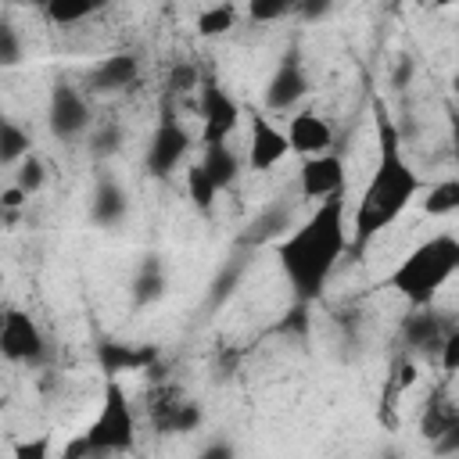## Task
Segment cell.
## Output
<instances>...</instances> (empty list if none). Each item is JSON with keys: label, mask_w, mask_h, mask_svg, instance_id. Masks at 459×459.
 Returning <instances> with one entry per match:
<instances>
[{"label": "cell", "mask_w": 459, "mask_h": 459, "mask_svg": "<svg viewBox=\"0 0 459 459\" xmlns=\"http://www.w3.org/2000/svg\"><path fill=\"white\" fill-rule=\"evenodd\" d=\"M402 129L377 104V165L351 212V247H366L380 230H387L423 190L420 172L405 158Z\"/></svg>", "instance_id": "6da1fadb"}, {"label": "cell", "mask_w": 459, "mask_h": 459, "mask_svg": "<svg viewBox=\"0 0 459 459\" xmlns=\"http://www.w3.org/2000/svg\"><path fill=\"white\" fill-rule=\"evenodd\" d=\"M348 247H351V222L344 219V197H330L316 204L276 244V258L294 298L305 305L319 298Z\"/></svg>", "instance_id": "7a4b0ae2"}, {"label": "cell", "mask_w": 459, "mask_h": 459, "mask_svg": "<svg viewBox=\"0 0 459 459\" xmlns=\"http://www.w3.org/2000/svg\"><path fill=\"white\" fill-rule=\"evenodd\" d=\"M455 273H459V237L434 233V237L420 240L394 265L387 287H394L412 308H427Z\"/></svg>", "instance_id": "3957f363"}, {"label": "cell", "mask_w": 459, "mask_h": 459, "mask_svg": "<svg viewBox=\"0 0 459 459\" xmlns=\"http://www.w3.org/2000/svg\"><path fill=\"white\" fill-rule=\"evenodd\" d=\"M136 445V412L115 377L104 384V398L97 416L86 423L82 434H75L61 459H108V455H126Z\"/></svg>", "instance_id": "277c9868"}, {"label": "cell", "mask_w": 459, "mask_h": 459, "mask_svg": "<svg viewBox=\"0 0 459 459\" xmlns=\"http://www.w3.org/2000/svg\"><path fill=\"white\" fill-rule=\"evenodd\" d=\"M197 115H201V147L230 143V136L240 126V104L215 79L201 82V90H197Z\"/></svg>", "instance_id": "5b68a950"}, {"label": "cell", "mask_w": 459, "mask_h": 459, "mask_svg": "<svg viewBox=\"0 0 459 459\" xmlns=\"http://www.w3.org/2000/svg\"><path fill=\"white\" fill-rule=\"evenodd\" d=\"M47 122H50V133L57 140H75V136L90 133L93 129V111H90L86 93L79 86H72V82H57L50 90Z\"/></svg>", "instance_id": "8992f818"}, {"label": "cell", "mask_w": 459, "mask_h": 459, "mask_svg": "<svg viewBox=\"0 0 459 459\" xmlns=\"http://www.w3.org/2000/svg\"><path fill=\"white\" fill-rule=\"evenodd\" d=\"M348 176H344V161L341 154H319V158H305L298 169V194L301 201H308L312 208L330 201V197H344Z\"/></svg>", "instance_id": "52a82bcc"}, {"label": "cell", "mask_w": 459, "mask_h": 459, "mask_svg": "<svg viewBox=\"0 0 459 459\" xmlns=\"http://www.w3.org/2000/svg\"><path fill=\"white\" fill-rule=\"evenodd\" d=\"M305 93H308V75H305L301 54H298V50H287V54L276 61L273 75H269L265 108H269V111H280V115L287 118V111H290V115L298 111V104L305 100Z\"/></svg>", "instance_id": "ba28073f"}, {"label": "cell", "mask_w": 459, "mask_h": 459, "mask_svg": "<svg viewBox=\"0 0 459 459\" xmlns=\"http://www.w3.org/2000/svg\"><path fill=\"white\" fill-rule=\"evenodd\" d=\"M287 154H290L287 129H280L269 115L251 111V126H247V154H244L247 169H251V172H269V169H276Z\"/></svg>", "instance_id": "9c48e42d"}, {"label": "cell", "mask_w": 459, "mask_h": 459, "mask_svg": "<svg viewBox=\"0 0 459 459\" xmlns=\"http://www.w3.org/2000/svg\"><path fill=\"white\" fill-rule=\"evenodd\" d=\"M186 151H190V133L172 115H165L158 122V129L151 133V143H147V154H143L147 172L151 176H172L183 165Z\"/></svg>", "instance_id": "30bf717a"}, {"label": "cell", "mask_w": 459, "mask_h": 459, "mask_svg": "<svg viewBox=\"0 0 459 459\" xmlns=\"http://www.w3.org/2000/svg\"><path fill=\"white\" fill-rule=\"evenodd\" d=\"M0 351L11 359V362H39L47 344H43V333L36 326V319L22 308H7L4 312V323H0Z\"/></svg>", "instance_id": "8fae6325"}, {"label": "cell", "mask_w": 459, "mask_h": 459, "mask_svg": "<svg viewBox=\"0 0 459 459\" xmlns=\"http://www.w3.org/2000/svg\"><path fill=\"white\" fill-rule=\"evenodd\" d=\"M287 140H290V151L301 154V161L333 151V129L316 108H298L287 118Z\"/></svg>", "instance_id": "7c38bea8"}, {"label": "cell", "mask_w": 459, "mask_h": 459, "mask_svg": "<svg viewBox=\"0 0 459 459\" xmlns=\"http://www.w3.org/2000/svg\"><path fill=\"white\" fill-rule=\"evenodd\" d=\"M151 423L161 434H186L201 423V409L186 398H179L176 391H154L151 394Z\"/></svg>", "instance_id": "4fadbf2b"}, {"label": "cell", "mask_w": 459, "mask_h": 459, "mask_svg": "<svg viewBox=\"0 0 459 459\" xmlns=\"http://www.w3.org/2000/svg\"><path fill=\"white\" fill-rule=\"evenodd\" d=\"M136 75H140V65L133 54H111V57H100L86 72L82 86H86V93H115V90L133 86Z\"/></svg>", "instance_id": "5bb4252c"}, {"label": "cell", "mask_w": 459, "mask_h": 459, "mask_svg": "<svg viewBox=\"0 0 459 459\" xmlns=\"http://www.w3.org/2000/svg\"><path fill=\"white\" fill-rule=\"evenodd\" d=\"M445 333L448 330H441V319L434 312H427V308H412L402 319V341L412 351H441Z\"/></svg>", "instance_id": "9a60e30c"}, {"label": "cell", "mask_w": 459, "mask_h": 459, "mask_svg": "<svg viewBox=\"0 0 459 459\" xmlns=\"http://www.w3.org/2000/svg\"><path fill=\"white\" fill-rule=\"evenodd\" d=\"M197 165L212 176V183H215L219 190H226V186H233V183L240 179V172H244L247 161H244L230 143H212V147H201Z\"/></svg>", "instance_id": "2e32d148"}, {"label": "cell", "mask_w": 459, "mask_h": 459, "mask_svg": "<svg viewBox=\"0 0 459 459\" xmlns=\"http://www.w3.org/2000/svg\"><path fill=\"white\" fill-rule=\"evenodd\" d=\"M294 226L298 222H294V208L290 204H269V208H262L251 219L247 233H244V244H265V240H276L280 244Z\"/></svg>", "instance_id": "e0dca14e"}, {"label": "cell", "mask_w": 459, "mask_h": 459, "mask_svg": "<svg viewBox=\"0 0 459 459\" xmlns=\"http://www.w3.org/2000/svg\"><path fill=\"white\" fill-rule=\"evenodd\" d=\"M129 212V197L126 190L115 183V179H100L97 190H93V201H90V219L104 230H115Z\"/></svg>", "instance_id": "ac0fdd59"}, {"label": "cell", "mask_w": 459, "mask_h": 459, "mask_svg": "<svg viewBox=\"0 0 459 459\" xmlns=\"http://www.w3.org/2000/svg\"><path fill=\"white\" fill-rule=\"evenodd\" d=\"M151 359H154L151 348H136V344H100V366H104L108 377L143 369Z\"/></svg>", "instance_id": "d6986e66"}, {"label": "cell", "mask_w": 459, "mask_h": 459, "mask_svg": "<svg viewBox=\"0 0 459 459\" xmlns=\"http://www.w3.org/2000/svg\"><path fill=\"white\" fill-rule=\"evenodd\" d=\"M459 423V405L455 402H448L445 394H434L430 402H427V409H423V420H420V430H423V437L434 445L448 427H455Z\"/></svg>", "instance_id": "ffe728a7"}, {"label": "cell", "mask_w": 459, "mask_h": 459, "mask_svg": "<svg viewBox=\"0 0 459 459\" xmlns=\"http://www.w3.org/2000/svg\"><path fill=\"white\" fill-rule=\"evenodd\" d=\"M165 294V269L158 258L140 262L136 276H133V305H151Z\"/></svg>", "instance_id": "44dd1931"}, {"label": "cell", "mask_w": 459, "mask_h": 459, "mask_svg": "<svg viewBox=\"0 0 459 459\" xmlns=\"http://www.w3.org/2000/svg\"><path fill=\"white\" fill-rule=\"evenodd\" d=\"M423 212L430 219H445V215L459 212V176H448V179H437L434 186H427Z\"/></svg>", "instance_id": "7402d4cb"}, {"label": "cell", "mask_w": 459, "mask_h": 459, "mask_svg": "<svg viewBox=\"0 0 459 459\" xmlns=\"http://www.w3.org/2000/svg\"><path fill=\"white\" fill-rule=\"evenodd\" d=\"M29 129H22L14 118H4L0 122V161L7 169H18L25 158H29Z\"/></svg>", "instance_id": "603a6c76"}, {"label": "cell", "mask_w": 459, "mask_h": 459, "mask_svg": "<svg viewBox=\"0 0 459 459\" xmlns=\"http://www.w3.org/2000/svg\"><path fill=\"white\" fill-rule=\"evenodd\" d=\"M237 18H240V11H237V4H215V7H204L201 14H197V32L201 36H222V32H230L233 25H237Z\"/></svg>", "instance_id": "cb8c5ba5"}, {"label": "cell", "mask_w": 459, "mask_h": 459, "mask_svg": "<svg viewBox=\"0 0 459 459\" xmlns=\"http://www.w3.org/2000/svg\"><path fill=\"white\" fill-rule=\"evenodd\" d=\"M186 197H190L201 212H212V204H215V197H219V186L212 183V176H208L197 161L186 169Z\"/></svg>", "instance_id": "d4e9b609"}, {"label": "cell", "mask_w": 459, "mask_h": 459, "mask_svg": "<svg viewBox=\"0 0 459 459\" xmlns=\"http://www.w3.org/2000/svg\"><path fill=\"white\" fill-rule=\"evenodd\" d=\"M93 11H100V4H90V0H79V4H65V0H54L43 7V14L54 22V25H75L82 18H90Z\"/></svg>", "instance_id": "484cf974"}, {"label": "cell", "mask_w": 459, "mask_h": 459, "mask_svg": "<svg viewBox=\"0 0 459 459\" xmlns=\"http://www.w3.org/2000/svg\"><path fill=\"white\" fill-rule=\"evenodd\" d=\"M118 147H122V129L115 122H104V126H93L90 129V151L97 158H111Z\"/></svg>", "instance_id": "4316f807"}, {"label": "cell", "mask_w": 459, "mask_h": 459, "mask_svg": "<svg viewBox=\"0 0 459 459\" xmlns=\"http://www.w3.org/2000/svg\"><path fill=\"white\" fill-rule=\"evenodd\" d=\"M43 179H47V172H43V161H39L36 154H29V158L18 165V172H14V186H18L22 194H29V197L43 186Z\"/></svg>", "instance_id": "83f0119b"}, {"label": "cell", "mask_w": 459, "mask_h": 459, "mask_svg": "<svg viewBox=\"0 0 459 459\" xmlns=\"http://www.w3.org/2000/svg\"><path fill=\"white\" fill-rule=\"evenodd\" d=\"M22 61V43H18V29L11 22H0V65L14 68Z\"/></svg>", "instance_id": "f1b7e54d"}, {"label": "cell", "mask_w": 459, "mask_h": 459, "mask_svg": "<svg viewBox=\"0 0 459 459\" xmlns=\"http://www.w3.org/2000/svg\"><path fill=\"white\" fill-rule=\"evenodd\" d=\"M201 75H197V65H190V61H183V65H176L172 72H169V93H186V90H201Z\"/></svg>", "instance_id": "f546056e"}, {"label": "cell", "mask_w": 459, "mask_h": 459, "mask_svg": "<svg viewBox=\"0 0 459 459\" xmlns=\"http://www.w3.org/2000/svg\"><path fill=\"white\" fill-rule=\"evenodd\" d=\"M290 11H298V4H287V0H255V4L247 7V14H251L255 22H276V18L290 14Z\"/></svg>", "instance_id": "4dcf8cb0"}, {"label": "cell", "mask_w": 459, "mask_h": 459, "mask_svg": "<svg viewBox=\"0 0 459 459\" xmlns=\"http://www.w3.org/2000/svg\"><path fill=\"white\" fill-rule=\"evenodd\" d=\"M50 445L54 437L50 434H36V437H25L14 445V459H50Z\"/></svg>", "instance_id": "1f68e13d"}, {"label": "cell", "mask_w": 459, "mask_h": 459, "mask_svg": "<svg viewBox=\"0 0 459 459\" xmlns=\"http://www.w3.org/2000/svg\"><path fill=\"white\" fill-rule=\"evenodd\" d=\"M437 362H441L445 373L459 377V326L445 333V344H441V351H437Z\"/></svg>", "instance_id": "d6a6232c"}, {"label": "cell", "mask_w": 459, "mask_h": 459, "mask_svg": "<svg viewBox=\"0 0 459 459\" xmlns=\"http://www.w3.org/2000/svg\"><path fill=\"white\" fill-rule=\"evenodd\" d=\"M197 459H237V448H233L230 441L215 437V441H208V445L197 452Z\"/></svg>", "instance_id": "836d02e7"}, {"label": "cell", "mask_w": 459, "mask_h": 459, "mask_svg": "<svg viewBox=\"0 0 459 459\" xmlns=\"http://www.w3.org/2000/svg\"><path fill=\"white\" fill-rule=\"evenodd\" d=\"M434 452H437V455H455V452H459V423L448 427V430L434 441Z\"/></svg>", "instance_id": "e575fe53"}, {"label": "cell", "mask_w": 459, "mask_h": 459, "mask_svg": "<svg viewBox=\"0 0 459 459\" xmlns=\"http://www.w3.org/2000/svg\"><path fill=\"white\" fill-rule=\"evenodd\" d=\"M25 201H29V194H22V190H18L14 183H11L7 190H4V208H7V212H14V208H22Z\"/></svg>", "instance_id": "d590c367"}, {"label": "cell", "mask_w": 459, "mask_h": 459, "mask_svg": "<svg viewBox=\"0 0 459 459\" xmlns=\"http://www.w3.org/2000/svg\"><path fill=\"white\" fill-rule=\"evenodd\" d=\"M409 75H412V61H409V57H402V65L394 68V86H405V82H409Z\"/></svg>", "instance_id": "8d00e7d4"}, {"label": "cell", "mask_w": 459, "mask_h": 459, "mask_svg": "<svg viewBox=\"0 0 459 459\" xmlns=\"http://www.w3.org/2000/svg\"><path fill=\"white\" fill-rule=\"evenodd\" d=\"M448 126H452V158L459 161V111L448 115Z\"/></svg>", "instance_id": "74e56055"}, {"label": "cell", "mask_w": 459, "mask_h": 459, "mask_svg": "<svg viewBox=\"0 0 459 459\" xmlns=\"http://www.w3.org/2000/svg\"><path fill=\"white\" fill-rule=\"evenodd\" d=\"M452 97H455V100H459V72H455V75H452Z\"/></svg>", "instance_id": "f35d334b"}]
</instances>
